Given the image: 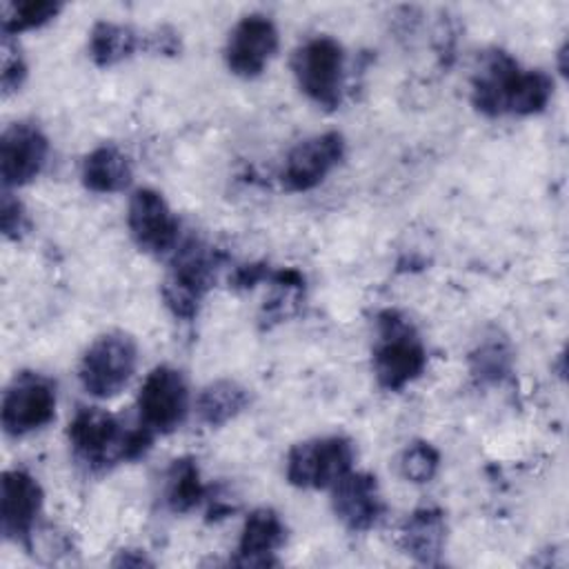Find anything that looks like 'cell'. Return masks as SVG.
I'll return each instance as SVG.
<instances>
[{"label":"cell","instance_id":"6da1fadb","mask_svg":"<svg viewBox=\"0 0 569 569\" xmlns=\"http://www.w3.org/2000/svg\"><path fill=\"white\" fill-rule=\"evenodd\" d=\"M553 93V80L538 69H520L505 51H489L471 82L473 107L489 116L540 113Z\"/></svg>","mask_w":569,"mask_h":569},{"label":"cell","instance_id":"7a4b0ae2","mask_svg":"<svg viewBox=\"0 0 569 569\" xmlns=\"http://www.w3.org/2000/svg\"><path fill=\"white\" fill-rule=\"evenodd\" d=\"M67 433L78 462L93 471L140 458L156 436L144 425H138V429H122L109 411L98 407H80L71 418Z\"/></svg>","mask_w":569,"mask_h":569},{"label":"cell","instance_id":"3957f363","mask_svg":"<svg viewBox=\"0 0 569 569\" xmlns=\"http://www.w3.org/2000/svg\"><path fill=\"white\" fill-rule=\"evenodd\" d=\"M378 340L373 347V376L385 391H400L427 367V351L407 316L385 309L376 318Z\"/></svg>","mask_w":569,"mask_h":569},{"label":"cell","instance_id":"277c9868","mask_svg":"<svg viewBox=\"0 0 569 569\" xmlns=\"http://www.w3.org/2000/svg\"><path fill=\"white\" fill-rule=\"evenodd\" d=\"M224 256L204 242L191 238L176 247L169 276L162 282V300L167 309L182 320L196 318L207 291L216 280V271Z\"/></svg>","mask_w":569,"mask_h":569},{"label":"cell","instance_id":"5b68a950","mask_svg":"<svg viewBox=\"0 0 569 569\" xmlns=\"http://www.w3.org/2000/svg\"><path fill=\"white\" fill-rule=\"evenodd\" d=\"M138 365L136 340L124 331L98 336L84 351L78 369L82 389L100 400L118 396Z\"/></svg>","mask_w":569,"mask_h":569},{"label":"cell","instance_id":"8992f818","mask_svg":"<svg viewBox=\"0 0 569 569\" xmlns=\"http://www.w3.org/2000/svg\"><path fill=\"white\" fill-rule=\"evenodd\" d=\"M345 51L331 36H316L291 56V69L300 91L322 109H336L342 93Z\"/></svg>","mask_w":569,"mask_h":569},{"label":"cell","instance_id":"52a82bcc","mask_svg":"<svg viewBox=\"0 0 569 569\" xmlns=\"http://www.w3.org/2000/svg\"><path fill=\"white\" fill-rule=\"evenodd\" d=\"M356 451L345 436L298 442L287 453V480L300 489H331L351 471Z\"/></svg>","mask_w":569,"mask_h":569},{"label":"cell","instance_id":"ba28073f","mask_svg":"<svg viewBox=\"0 0 569 569\" xmlns=\"http://www.w3.org/2000/svg\"><path fill=\"white\" fill-rule=\"evenodd\" d=\"M56 416V385L42 373L20 371L2 396V429L24 436L49 425Z\"/></svg>","mask_w":569,"mask_h":569},{"label":"cell","instance_id":"9c48e42d","mask_svg":"<svg viewBox=\"0 0 569 569\" xmlns=\"http://www.w3.org/2000/svg\"><path fill=\"white\" fill-rule=\"evenodd\" d=\"M189 411V387L182 371L160 365L151 369L138 393L140 425L153 433L176 431Z\"/></svg>","mask_w":569,"mask_h":569},{"label":"cell","instance_id":"30bf717a","mask_svg":"<svg viewBox=\"0 0 569 569\" xmlns=\"http://www.w3.org/2000/svg\"><path fill=\"white\" fill-rule=\"evenodd\" d=\"M127 227L140 251L164 256L178 247V218L153 189H138L129 198Z\"/></svg>","mask_w":569,"mask_h":569},{"label":"cell","instance_id":"8fae6325","mask_svg":"<svg viewBox=\"0 0 569 569\" xmlns=\"http://www.w3.org/2000/svg\"><path fill=\"white\" fill-rule=\"evenodd\" d=\"M42 487L24 469H9L0 485V529L4 540L31 549L36 518L42 509Z\"/></svg>","mask_w":569,"mask_h":569},{"label":"cell","instance_id":"7c38bea8","mask_svg":"<svg viewBox=\"0 0 569 569\" xmlns=\"http://www.w3.org/2000/svg\"><path fill=\"white\" fill-rule=\"evenodd\" d=\"M345 158V138L338 131H327L298 142L282 167L280 180L287 191H309L318 187L333 167Z\"/></svg>","mask_w":569,"mask_h":569},{"label":"cell","instance_id":"4fadbf2b","mask_svg":"<svg viewBox=\"0 0 569 569\" xmlns=\"http://www.w3.org/2000/svg\"><path fill=\"white\" fill-rule=\"evenodd\" d=\"M280 44L276 24L260 13L244 16L229 33L224 44V62L240 78H256L264 71Z\"/></svg>","mask_w":569,"mask_h":569},{"label":"cell","instance_id":"5bb4252c","mask_svg":"<svg viewBox=\"0 0 569 569\" xmlns=\"http://www.w3.org/2000/svg\"><path fill=\"white\" fill-rule=\"evenodd\" d=\"M49 156L47 136L31 122H13L0 138V176L4 189L31 182Z\"/></svg>","mask_w":569,"mask_h":569},{"label":"cell","instance_id":"9a60e30c","mask_svg":"<svg viewBox=\"0 0 569 569\" xmlns=\"http://www.w3.org/2000/svg\"><path fill=\"white\" fill-rule=\"evenodd\" d=\"M331 507L336 518L349 531L371 529L385 513V500L376 476L349 471L331 487Z\"/></svg>","mask_w":569,"mask_h":569},{"label":"cell","instance_id":"2e32d148","mask_svg":"<svg viewBox=\"0 0 569 569\" xmlns=\"http://www.w3.org/2000/svg\"><path fill=\"white\" fill-rule=\"evenodd\" d=\"M284 540L287 527L282 518L269 507L253 509L242 525L238 549L231 562L240 567L276 565L273 553L284 545Z\"/></svg>","mask_w":569,"mask_h":569},{"label":"cell","instance_id":"e0dca14e","mask_svg":"<svg viewBox=\"0 0 569 569\" xmlns=\"http://www.w3.org/2000/svg\"><path fill=\"white\" fill-rule=\"evenodd\" d=\"M447 542L445 513L436 507L416 509L400 527V547L418 565L436 567Z\"/></svg>","mask_w":569,"mask_h":569},{"label":"cell","instance_id":"ac0fdd59","mask_svg":"<svg viewBox=\"0 0 569 569\" xmlns=\"http://www.w3.org/2000/svg\"><path fill=\"white\" fill-rule=\"evenodd\" d=\"M82 184L93 193L124 191L133 180V167L116 144L96 147L82 162Z\"/></svg>","mask_w":569,"mask_h":569},{"label":"cell","instance_id":"d6986e66","mask_svg":"<svg viewBox=\"0 0 569 569\" xmlns=\"http://www.w3.org/2000/svg\"><path fill=\"white\" fill-rule=\"evenodd\" d=\"M251 402L249 389L236 380L222 378L209 382L196 400L198 420L207 427H222L236 416H240Z\"/></svg>","mask_w":569,"mask_h":569},{"label":"cell","instance_id":"ffe728a7","mask_svg":"<svg viewBox=\"0 0 569 569\" xmlns=\"http://www.w3.org/2000/svg\"><path fill=\"white\" fill-rule=\"evenodd\" d=\"M140 47L142 36L127 24L100 20L89 33V56L102 69L131 58Z\"/></svg>","mask_w":569,"mask_h":569},{"label":"cell","instance_id":"44dd1931","mask_svg":"<svg viewBox=\"0 0 569 569\" xmlns=\"http://www.w3.org/2000/svg\"><path fill=\"white\" fill-rule=\"evenodd\" d=\"M207 487L200 480V471L193 458H176L167 471L164 500L173 513H187L202 502Z\"/></svg>","mask_w":569,"mask_h":569},{"label":"cell","instance_id":"7402d4cb","mask_svg":"<svg viewBox=\"0 0 569 569\" xmlns=\"http://www.w3.org/2000/svg\"><path fill=\"white\" fill-rule=\"evenodd\" d=\"M513 365L511 347L505 338H485L469 356V371L482 385H498L509 378Z\"/></svg>","mask_w":569,"mask_h":569},{"label":"cell","instance_id":"603a6c76","mask_svg":"<svg viewBox=\"0 0 569 569\" xmlns=\"http://www.w3.org/2000/svg\"><path fill=\"white\" fill-rule=\"evenodd\" d=\"M62 4L53 0H22L2 4V36H18L29 29H38L51 22L60 13Z\"/></svg>","mask_w":569,"mask_h":569},{"label":"cell","instance_id":"cb8c5ba5","mask_svg":"<svg viewBox=\"0 0 569 569\" xmlns=\"http://www.w3.org/2000/svg\"><path fill=\"white\" fill-rule=\"evenodd\" d=\"M398 467H400V473L405 480L422 485V482H429L438 473L440 453L431 442L416 440L405 447V451L400 453Z\"/></svg>","mask_w":569,"mask_h":569},{"label":"cell","instance_id":"d4e9b609","mask_svg":"<svg viewBox=\"0 0 569 569\" xmlns=\"http://www.w3.org/2000/svg\"><path fill=\"white\" fill-rule=\"evenodd\" d=\"M24 78H27V62L18 51V44H13L11 36H2V73H0L2 93L9 96L18 91Z\"/></svg>","mask_w":569,"mask_h":569},{"label":"cell","instance_id":"484cf974","mask_svg":"<svg viewBox=\"0 0 569 569\" xmlns=\"http://www.w3.org/2000/svg\"><path fill=\"white\" fill-rule=\"evenodd\" d=\"M0 224H2V233L9 240H18L22 238V233L27 231V213L20 204V200L4 189L2 191V202H0Z\"/></svg>","mask_w":569,"mask_h":569},{"label":"cell","instance_id":"4316f807","mask_svg":"<svg viewBox=\"0 0 569 569\" xmlns=\"http://www.w3.org/2000/svg\"><path fill=\"white\" fill-rule=\"evenodd\" d=\"M269 276L267 267L264 264H244V267H238L233 278H231V284L238 287V289H251L256 282L264 280Z\"/></svg>","mask_w":569,"mask_h":569},{"label":"cell","instance_id":"83f0119b","mask_svg":"<svg viewBox=\"0 0 569 569\" xmlns=\"http://www.w3.org/2000/svg\"><path fill=\"white\" fill-rule=\"evenodd\" d=\"M136 553V549H122L120 553H118V558L113 560V565L116 567H142V565H151V560H147L144 558V553L142 551H138V556H133Z\"/></svg>","mask_w":569,"mask_h":569}]
</instances>
